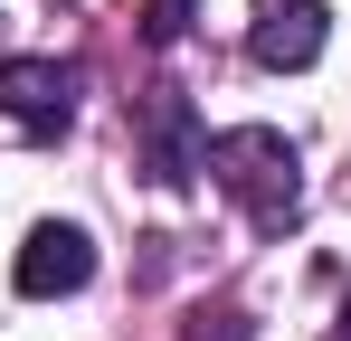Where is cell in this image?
I'll list each match as a JSON object with an SVG mask.
<instances>
[{
	"label": "cell",
	"mask_w": 351,
	"mask_h": 341,
	"mask_svg": "<svg viewBox=\"0 0 351 341\" xmlns=\"http://www.w3.org/2000/svg\"><path fill=\"white\" fill-rule=\"evenodd\" d=\"M199 170L228 190L247 227H266V237H285L294 209H304V162H294V142L276 123H237V133H209L199 142Z\"/></svg>",
	"instance_id": "cell-1"
},
{
	"label": "cell",
	"mask_w": 351,
	"mask_h": 341,
	"mask_svg": "<svg viewBox=\"0 0 351 341\" xmlns=\"http://www.w3.org/2000/svg\"><path fill=\"white\" fill-rule=\"evenodd\" d=\"M133 142H143V180H162V190H190L199 180V105L180 95V86H143L133 95Z\"/></svg>",
	"instance_id": "cell-2"
},
{
	"label": "cell",
	"mask_w": 351,
	"mask_h": 341,
	"mask_svg": "<svg viewBox=\"0 0 351 341\" xmlns=\"http://www.w3.org/2000/svg\"><path fill=\"white\" fill-rule=\"evenodd\" d=\"M0 114L38 142H58L76 123V66L66 57H0Z\"/></svg>",
	"instance_id": "cell-3"
},
{
	"label": "cell",
	"mask_w": 351,
	"mask_h": 341,
	"mask_svg": "<svg viewBox=\"0 0 351 341\" xmlns=\"http://www.w3.org/2000/svg\"><path fill=\"white\" fill-rule=\"evenodd\" d=\"M86 275H95V237H86L76 218H38V227H29V247H19V266H10V284H19L29 303L86 294Z\"/></svg>",
	"instance_id": "cell-4"
},
{
	"label": "cell",
	"mask_w": 351,
	"mask_h": 341,
	"mask_svg": "<svg viewBox=\"0 0 351 341\" xmlns=\"http://www.w3.org/2000/svg\"><path fill=\"white\" fill-rule=\"evenodd\" d=\"M323 38H332V10H323V0H256V19H247V57L276 66V76L313 66Z\"/></svg>",
	"instance_id": "cell-5"
},
{
	"label": "cell",
	"mask_w": 351,
	"mask_h": 341,
	"mask_svg": "<svg viewBox=\"0 0 351 341\" xmlns=\"http://www.w3.org/2000/svg\"><path fill=\"white\" fill-rule=\"evenodd\" d=\"M143 38L152 48H180L190 38V0H143Z\"/></svg>",
	"instance_id": "cell-6"
},
{
	"label": "cell",
	"mask_w": 351,
	"mask_h": 341,
	"mask_svg": "<svg viewBox=\"0 0 351 341\" xmlns=\"http://www.w3.org/2000/svg\"><path fill=\"white\" fill-rule=\"evenodd\" d=\"M190 341H247V313L219 303V313H199V332H190Z\"/></svg>",
	"instance_id": "cell-7"
},
{
	"label": "cell",
	"mask_w": 351,
	"mask_h": 341,
	"mask_svg": "<svg viewBox=\"0 0 351 341\" xmlns=\"http://www.w3.org/2000/svg\"><path fill=\"white\" fill-rule=\"evenodd\" d=\"M323 341H351V303H342V323H332V332H323Z\"/></svg>",
	"instance_id": "cell-8"
}]
</instances>
